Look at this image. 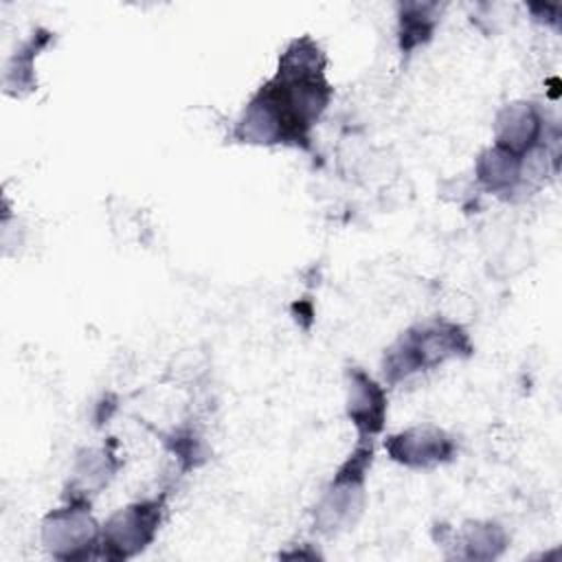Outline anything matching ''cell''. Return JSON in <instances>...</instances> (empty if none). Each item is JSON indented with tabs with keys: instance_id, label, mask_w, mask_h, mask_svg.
<instances>
[{
	"instance_id": "1",
	"label": "cell",
	"mask_w": 562,
	"mask_h": 562,
	"mask_svg": "<svg viewBox=\"0 0 562 562\" xmlns=\"http://www.w3.org/2000/svg\"><path fill=\"white\" fill-rule=\"evenodd\" d=\"M331 97L325 57L310 40H294L277 75L259 88L237 121L235 136L252 145H303Z\"/></svg>"
},
{
	"instance_id": "2",
	"label": "cell",
	"mask_w": 562,
	"mask_h": 562,
	"mask_svg": "<svg viewBox=\"0 0 562 562\" xmlns=\"http://www.w3.org/2000/svg\"><path fill=\"white\" fill-rule=\"evenodd\" d=\"M468 334L446 321H430L411 327L384 356L382 371L389 382L404 380L417 371L432 369L452 356L470 353Z\"/></svg>"
},
{
	"instance_id": "3",
	"label": "cell",
	"mask_w": 562,
	"mask_h": 562,
	"mask_svg": "<svg viewBox=\"0 0 562 562\" xmlns=\"http://www.w3.org/2000/svg\"><path fill=\"white\" fill-rule=\"evenodd\" d=\"M371 443H360L340 465L329 487L314 509V527L325 533H338L356 522L364 505V474L371 465Z\"/></svg>"
},
{
	"instance_id": "4",
	"label": "cell",
	"mask_w": 562,
	"mask_h": 562,
	"mask_svg": "<svg viewBox=\"0 0 562 562\" xmlns=\"http://www.w3.org/2000/svg\"><path fill=\"white\" fill-rule=\"evenodd\" d=\"M86 498H72L66 507L53 509L42 525L44 547L59 560H86L101 549V529L90 516Z\"/></svg>"
},
{
	"instance_id": "5",
	"label": "cell",
	"mask_w": 562,
	"mask_h": 562,
	"mask_svg": "<svg viewBox=\"0 0 562 562\" xmlns=\"http://www.w3.org/2000/svg\"><path fill=\"white\" fill-rule=\"evenodd\" d=\"M162 501H138L116 514L101 529L99 555L108 560H125L143 551L156 536L160 525Z\"/></svg>"
},
{
	"instance_id": "6",
	"label": "cell",
	"mask_w": 562,
	"mask_h": 562,
	"mask_svg": "<svg viewBox=\"0 0 562 562\" xmlns=\"http://www.w3.org/2000/svg\"><path fill=\"white\" fill-rule=\"evenodd\" d=\"M454 441L435 426H415L386 439L393 461L408 468H432L454 457Z\"/></svg>"
},
{
	"instance_id": "7",
	"label": "cell",
	"mask_w": 562,
	"mask_h": 562,
	"mask_svg": "<svg viewBox=\"0 0 562 562\" xmlns=\"http://www.w3.org/2000/svg\"><path fill=\"white\" fill-rule=\"evenodd\" d=\"M542 116L531 103H509L496 116V147L525 158L542 147Z\"/></svg>"
},
{
	"instance_id": "8",
	"label": "cell",
	"mask_w": 562,
	"mask_h": 562,
	"mask_svg": "<svg viewBox=\"0 0 562 562\" xmlns=\"http://www.w3.org/2000/svg\"><path fill=\"white\" fill-rule=\"evenodd\" d=\"M347 415L362 439L382 430L386 417V395L382 386L362 369L347 371Z\"/></svg>"
},
{
	"instance_id": "9",
	"label": "cell",
	"mask_w": 562,
	"mask_h": 562,
	"mask_svg": "<svg viewBox=\"0 0 562 562\" xmlns=\"http://www.w3.org/2000/svg\"><path fill=\"white\" fill-rule=\"evenodd\" d=\"M522 162L525 158H518L494 145L479 156L476 176L494 193H512L520 184H525Z\"/></svg>"
},
{
	"instance_id": "10",
	"label": "cell",
	"mask_w": 562,
	"mask_h": 562,
	"mask_svg": "<svg viewBox=\"0 0 562 562\" xmlns=\"http://www.w3.org/2000/svg\"><path fill=\"white\" fill-rule=\"evenodd\" d=\"M507 538L503 533V529L494 522H468L461 533L457 544L461 547V551L457 555L463 558H474V560H490L496 558L503 547H505Z\"/></svg>"
},
{
	"instance_id": "11",
	"label": "cell",
	"mask_w": 562,
	"mask_h": 562,
	"mask_svg": "<svg viewBox=\"0 0 562 562\" xmlns=\"http://www.w3.org/2000/svg\"><path fill=\"white\" fill-rule=\"evenodd\" d=\"M112 472H114V465H112L110 452L105 450L101 452L90 450L83 457H79L75 468V481H72V487H79V492H75V498H83V494L103 487L112 476Z\"/></svg>"
},
{
	"instance_id": "12",
	"label": "cell",
	"mask_w": 562,
	"mask_h": 562,
	"mask_svg": "<svg viewBox=\"0 0 562 562\" xmlns=\"http://www.w3.org/2000/svg\"><path fill=\"white\" fill-rule=\"evenodd\" d=\"M432 9H435V4H408L404 9L402 31H400L402 48L411 50L430 37L432 26H435V20L430 15Z\"/></svg>"
}]
</instances>
